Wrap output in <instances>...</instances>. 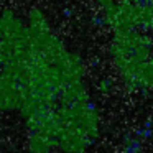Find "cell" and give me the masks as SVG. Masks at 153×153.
I'll list each match as a JSON object with an SVG mask.
<instances>
[{"label": "cell", "mask_w": 153, "mask_h": 153, "mask_svg": "<svg viewBox=\"0 0 153 153\" xmlns=\"http://www.w3.org/2000/svg\"><path fill=\"white\" fill-rule=\"evenodd\" d=\"M143 137H145V138H150V137H152V130H150V128L143 130Z\"/></svg>", "instance_id": "obj_1"}]
</instances>
